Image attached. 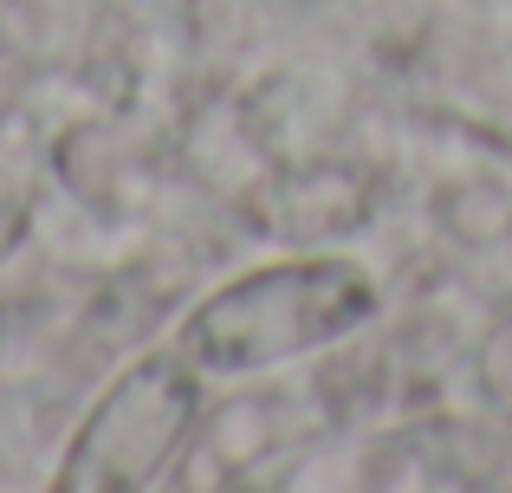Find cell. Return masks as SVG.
<instances>
[{
	"label": "cell",
	"mask_w": 512,
	"mask_h": 493,
	"mask_svg": "<svg viewBox=\"0 0 512 493\" xmlns=\"http://www.w3.org/2000/svg\"><path fill=\"white\" fill-rule=\"evenodd\" d=\"M376 318V279L350 253H286L221 279L175 325V351L214 383H253L338 351Z\"/></svg>",
	"instance_id": "cell-1"
},
{
	"label": "cell",
	"mask_w": 512,
	"mask_h": 493,
	"mask_svg": "<svg viewBox=\"0 0 512 493\" xmlns=\"http://www.w3.org/2000/svg\"><path fill=\"white\" fill-rule=\"evenodd\" d=\"M201 370L175 344L130 357L78 416V429L59 448L65 493H143L175 481V461L188 455L201 429Z\"/></svg>",
	"instance_id": "cell-2"
}]
</instances>
